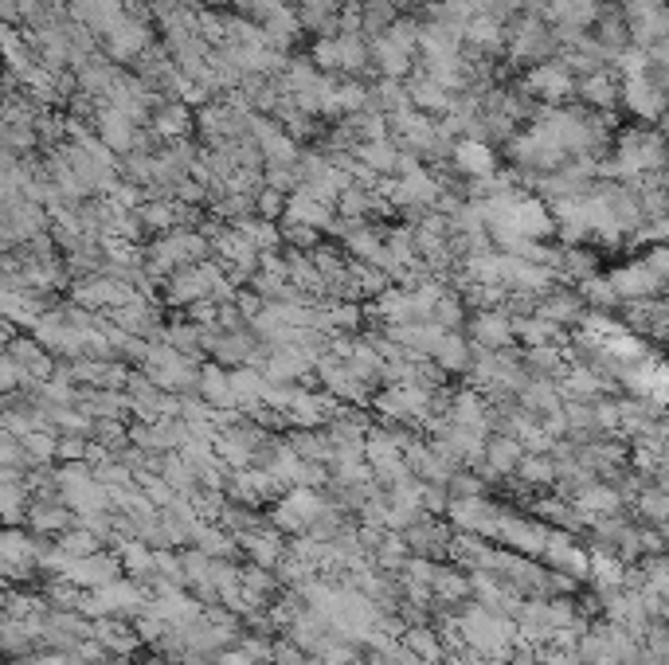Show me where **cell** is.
Segmentation results:
<instances>
[{
	"mask_svg": "<svg viewBox=\"0 0 669 665\" xmlns=\"http://www.w3.org/2000/svg\"><path fill=\"white\" fill-rule=\"evenodd\" d=\"M661 157H666V153H661L658 130H650V126H635V130L618 133L610 173H615V176H638V181H643L646 173H658Z\"/></svg>",
	"mask_w": 669,
	"mask_h": 665,
	"instance_id": "cell-1",
	"label": "cell"
},
{
	"mask_svg": "<svg viewBox=\"0 0 669 665\" xmlns=\"http://www.w3.org/2000/svg\"><path fill=\"white\" fill-rule=\"evenodd\" d=\"M610 290H615L618 302H643V298L658 294L661 282H666V251L654 247L646 259H635L627 267L610 270Z\"/></svg>",
	"mask_w": 669,
	"mask_h": 665,
	"instance_id": "cell-2",
	"label": "cell"
},
{
	"mask_svg": "<svg viewBox=\"0 0 669 665\" xmlns=\"http://www.w3.org/2000/svg\"><path fill=\"white\" fill-rule=\"evenodd\" d=\"M146 372H149V380H153L161 392H177V388L197 384V364H192V356H184L181 348H172V345L149 348Z\"/></svg>",
	"mask_w": 669,
	"mask_h": 665,
	"instance_id": "cell-3",
	"label": "cell"
},
{
	"mask_svg": "<svg viewBox=\"0 0 669 665\" xmlns=\"http://www.w3.org/2000/svg\"><path fill=\"white\" fill-rule=\"evenodd\" d=\"M521 90L529 98H544V103H564V98L575 95V75L552 55V60H544V63H532Z\"/></svg>",
	"mask_w": 669,
	"mask_h": 665,
	"instance_id": "cell-4",
	"label": "cell"
},
{
	"mask_svg": "<svg viewBox=\"0 0 669 665\" xmlns=\"http://www.w3.org/2000/svg\"><path fill=\"white\" fill-rule=\"evenodd\" d=\"M618 103L627 106L638 121H658L661 106H666V95H661V83L650 75H630L618 78Z\"/></svg>",
	"mask_w": 669,
	"mask_h": 665,
	"instance_id": "cell-5",
	"label": "cell"
},
{
	"mask_svg": "<svg viewBox=\"0 0 669 665\" xmlns=\"http://www.w3.org/2000/svg\"><path fill=\"white\" fill-rule=\"evenodd\" d=\"M575 95L584 98V110L610 114L618 103V75L610 67H595L587 75H575Z\"/></svg>",
	"mask_w": 669,
	"mask_h": 665,
	"instance_id": "cell-6",
	"label": "cell"
},
{
	"mask_svg": "<svg viewBox=\"0 0 669 665\" xmlns=\"http://www.w3.org/2000/svg\"><path fill=\"white\" fill-rule=\"evenodd\" d=\"M392 200L400 207H431V204L443 200V184H438L435 176L420 164V169H412V173H404L392 184Z\"/></svg>",
	"mask_w": 669,
	"mask_h": 665,
	"instance_id": "cell-7",
	"label": "cell"
},
{
	"mask_svg": "<svg viewBox=\"0 0 669 665\" xmlns=\"http://www.w3.org/2000/svg\"><path fill=\"white\" fill-rule=\"evenodd\" d=\"M450 161H455L458 173H466L470 181H486V176L498 173V153L489 149V141H478V138L455 141V149H450Z\"/></svg>",
	"mask_w": 669,
	"mask_h": 665,
	"instance_id": "cell-8",
	"label": "cell"
},
{
	"mask_svg": "<svg viewBox=\"0 0 669 665\" xmlns=\"http://www.w3.org/2000/svg\"><path fill=\"white\" fill-rule=\"evenodd\" d=\"M603 4L599 0H544V17L552 28H575V32H587V28L599 20Z\"/></svg>",
	"mask_w": 669,
	"mask_h": 665,
	"instance_id": "cell-9",
	"label": "cell"
},
{
	"mask_svg": "<svg viewBox=\"0 0 669 665\" xmlns=\"http://www.w3.org/2000/svg\"><path fill=\"white\" fill-rule=\"evenodd\" d=\"M474 329V345L481 348H509L517 341L513 333V318L506 310H481L478 318L470 321Z\"/></svg>",
	"mask_w": 669,
	"mask_h": 665,
	"instance_id": "cell-10",
	"label": "cell"
},
{
	"mask_svg": "<svg viewBox=\"0 0 669 665\" xmlns=\"http://www.w3.org/2000/svg\"><path fill=\"white\" fill-rule=\"evenodd\" d=\"M98 133H103L106 146L118 149V153H129V149L138 146V121L129 118V114H121L118 106H106V110L98 114Z\"/></svg>",
	"mask_w": 669,
	"mask_h": 665,
	"instance_id": "cell-11",
	"label": "cell"
},
{
	"mask_svg": "<svg viewBox=\"0 0 669 665\" xmlns=\"http://www.w3.org/2000/svg\"><path fill=\"white\" fill-rule=\"evenodd\" d=\"M352 157L361 161V173L364 176H392L395 173V161H400V149H395L392 138H376V141H357V149H352Z\"/></svg>",
	"mask_w": 669,
	"mask_h": 665,
	"instance_id": "cell-12",
	"label": "cell"
},
{
	"mask_svg": "<svg viewBox=\"0 0 669 665\" xmlns=\"http://www.w3.org/2000/svg\"><path fill=\"white\" fill-rule=\"evenodd\" d=\"M427 356H435L438 368H446V372H463L466 364H470V345H466L463 333H455V329H443V333H438V341H435V345H431V353H427Z\"/></svg>",
	"mask_w": 669,
	"mask_h": 665,
	"instance_id": "cell-13",
	"label": "cell"
},
{
	"mask_svg": "<svg viewBox=\"0 0 669 665\" xmlns=\"http://www.w3.org/2000/svg\"><path fill=\"white\" fill-rule=\"evenodd\" d=\"M189 126H192V118H189V110L184 106H161V110L153 114V130H157V138H169V141H181L184 133H189Z\"/></svg>",
	"mask_w": 669,
	"mask_h": 665,
	"instance_id": "cell-14",
	"label": "cell"
},
{
	"mask_svg": "<svg viewBox=\"0 0 669 665\" xmlns=\"http://www.w3.org/2000/svg\"><path fill=\"white\" fill-rule=\"evenodd\" d=\"M513 474L521 478L524 485H552L556 482V466H552L549 454H521V462H517Z\"/></svg>",
	"mask_w": 669,
	"mask_h": 665,
	"instance_id": "cell-15",
	"label": "cell"
},
{
	"mask_svg": "<svg viewBox=\"0 0 669 665\" xmlns=\"http://www.w3.org/2000/svg\"><path fill=\"white\" fill-rule=\"evenodd\" d=\"M638 517H646L650 525L666 521V490H661V482L654 490H638Z\"/></svg>",
	"mask_w": 669,
	"mask_h": 665,
	"instance_id": "cell-16",
	"label": "cell"
},
{
	"mask_svg": "<svg viewBox=\"0 0 669 665\" xmlns=\"http://www.w3.org/2000/svg\"><path fill=\"white\" fill-rule=\"evenodd\" d=\"M283 207H286V196H283V192H275V189H263V192H258V216H263V219L283 216Z\"/></svg>",
	"mask_w": 669,
	"mask_h": 665,
	"instance_id": "cell-17",
	"label": "cell"
}]
</instances>
